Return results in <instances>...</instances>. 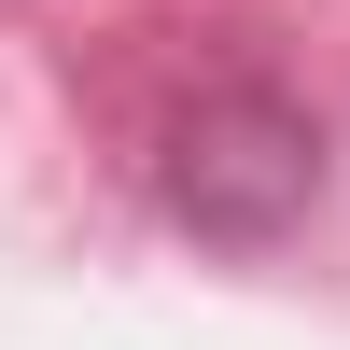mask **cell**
<instances>
[{
	"label": "cell",
	"mask_w": 350,
	"mask_h": 350,
	"mask_svg": "<svg viewBox=\"0 0 350 350\" xmlns=\"http://www.w3.org/2000/svg\"><path fill=\"white\" fill-rule=\"evenodd\" d=\"M154 196H168V224L211 239V252H280L308 224V196H323V126H308L267 70H224V84H196V98L168 112Z\"/></svg>",
	"instance_id": "cell-1"
}]
</instances>
